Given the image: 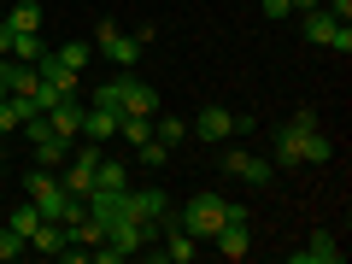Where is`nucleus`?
I'll return each instance as SVG.
<instances>
[{
	"instance_id": "nucleus-21",
	"label": "nucleus",
	"mask_w": 352,
	"mask_h": 264,
	"mask_svg": "<svg viewBox=\"0 0 352 264\" xmlns=\"http://www.w3.org/2000/svg\"><path fill=\"white\" fill-rule=\"evenodd\" d=\"M153 141H159V147H182V141H188V124H182V118H159Z\"/></svg>"
},
{
	"instance_id": "nucleus-26",
	"label": "nucleus",
	"mask_w": 352,
	"mask_h": 264,
	"mask_svg": "<svg viewBox=\"0 0 352 264\" xmlns=\"http://www.w3.org/2000/svg\"><path fill=\"white\" fill-rule=\"evenodd\" d=\"M288 124H294V129H317V112H311V106H300V112H294Z\"/></svg>"
},
{
	"instance_id": "nucleus-5",
	"label": "nucleus",
	"mask_w": 352,
	"mask_h": 264,
	"mask_svg": "<svg viewBox=\"0 0 352 264\" xmlns=\"http://www.w3.org/2000/svg\"><path fill=\"white\" fill-rule=\"evenodd\" d=\"M305 41H311V47H335V53H352V30L346 24H335V18L329 12H305Z\"/></svg>"
},
{
	"instance_id": "nucleus-25",
	"label": "nucleus",
	"mask_w": 352,
	"mask_h": 264,
	"mask_svg": "<svg viewBox=\"0 0 352 264\" xmlns=\"http://www.w3.org/2000/svg\"><path fill=\"white\" fill-rule=\"evenodd\" d=\"M135 159H141V164H153V170H159V164L170 159V147H159V141H141V147H135Z\"/></svg>"
},
{
	"instance_id": "nucleus-17",
	"label": "nucleus",
	"mask_w": 352,
	"mask_h": 264,
	"mask_svg": "<svg viewBox=\"0 0 352 264\" xmlns=\"http://www.w3.org/2000/svg\"><path fill=\"white\" fill-rule=\"evenodd\" d=\"M212 241H217V252H223V258H247V223H223Z\"/></svg>"
},
{
	"instance_id": "nucleus-18",
	"label": "nucleus",
	"mask_w": 352,
	"mask_h": 264,
	"mask_svg": "<svg viewBox=\"0 0 352 264\" xmlns=\"http://www.w3.org/2000/svg\"><path fill=\"white\" fill-rule=\"evenodd\" d=\"M118 135H124L129 147H141V141H153V118H141V112H124V118H118Z\"/></svg>"
},
{
	"instance_id": "nucleus-27",
	"label": "nucleus",
	"mask_w": 352,
	"mask_h": 264,
	"mask_svg": "<svg viewBox=\"0 0 352 264\" xmlns=\"http://www.w3.org/2000/svg\"><path fill=\"white\" fill-rule=\"evenodd\" d=\"M258 6H264V18H288V12H294L288 0H258Z\"/></svg>"
},
{
	"instance_id": "nucleus-23",
	"label": "nucleus",
	"mask_w": 352,
	"mask_h": 264,
	"mask_svg": "<svg viewBox=\"0 0 352 264\" xmlns=\"http://www.w3.org/2000/svg\"><path fill=\"white\" fill-rule=\"evenodd\" d=\"M36 223H41V212H36V200H30V206H12V229H18V235H36Z\"/></svg>"
},
{
	"instance_id": "nucleus-28",
	"label": "nucleus",
	"mask_w": 352,
	"mask_h": 264,
	"mask_svg": "<svg viewBox=\"0 0 352 264\" xmlns=\"http://www.w3.org/2000/svg\"><path fill=\"white\" fill-rule=\"evenodd\" d=\"M329 18H335V24H346V18H352V0H329Z\"/></svg>"
},
{
	"instance_id": "nucleus-13",
	"label": "nucleus",
	"mask_w": 352,
	"mask_h": 264,
	"mask_svg": "<svg viewBox=\"0 0 352 264\" xmlns=\"http://www.w3.org/2000/svg\"><path fill=\"white\" fill-rule=\"evenodd\" d=\"M124 188H129V170L100 153V164H94V188H88V194H124Z\"/></svg>"
},
{
	"instance_id": "nucleus-6",
	"label": "nucleus",
	"mask_w": 352,
	"mask_h": 264,
	"mask_svg": "<svg viewBox=\"0 0 352 264\" xmlns=\"http://www.w3.org/2000/svg\"><path fill=\"white\" fill-rule=\"evenodd\" d=\"M118 112H141V118H159V94H153L147 82H141L135 71L118 76Z\"/></svg>"
},
{
	"instance_id": "nucleus-10",
	"label": "nucleus",
	"mask_w": 352,
	"mask_h": 264,
	"mask_svg": "<svg viewBox=\"0 0 352 264\" xmlns=\"http://www.w3.org/2000/svg\"><path fill=\"white\" fill-rule=\"evenodd\" d=\"M47 124H53V135H65V141L82 135V106H76V94H65V100L47 106Z\"/></svg>"
},
{
	"instance_id": "nucleus-20",
	"label": "nucleus",
	"mask_w": 352,
	"mask_h": 264,
	"mask_svg": "<svg viewBox=\"0 0 352 264\" xmlns=\"http://www.w3.org/2000/svg\"><path fill=\"white\" fill-rule=\"evenodd\" d=\"M0 18H6L12 30H41V6H36V0H18L12 12H0Z\"/></svg>"
},
{
	"instance_id": "nucleus-19",
	"label": "nucleus",
	"mask_w": 352,
	"mask_h": 264,
	"mask_svg": "<svg viewBox=\"0 0 352 264\" xmlns=\"http://www.w3.org/2000/svg\"><path fill=\"white\" fill-rule=\"evenodd\" d=\"M71 147H76V141H65V135L36 141V164H47V170H53V164H65V159H71Z\"/></svg>"
},
{
	"instance_id": "nucleus-4",
	"label": "nucleus",
	"mask_w": 352,
	"mask_h": 264,
	"mask_svg": "<svg viewBox=\"0 0 352 264\" xmlns=\"http://www.w3.org/2000/svg\"><path fill=\"white\" fill-rule=\"evenodd\" d=\"M94 47H100V53H106L112 65H124V71H135V65H141V47H147V41H141V36H124L118 24H100V36H94Z\"/></svg>"
},
{
	"instance_id": "nucleus-24",
	"label": "nucleus",
	"mask_w": 352,
	"mask_h": 264,
	"mask_svg": "<svg viewBox=\"0 0 352 264\" xmlns=\"http://www.w3.org/2000/svg\"><path fill=\"white\" fill-rule=\"evenodd\" d=\"M59 59L71 65V71H82V65L94 59V47H88V41H65V47H59Z\"/></svg>"
},
{
	"instance_id": "nucleus-16",
	"label": "nucleus",
	"mask_w": 352,
	"mask_h": 264,
	"mask_svg": "<svg viewBox=\"0 0 352 264\" xmlns=\"http://www.w3.org/2000/svg\"><path fill=\"white\" fill-rule=\"evenodd\" d=\"M65 235H71L76 241V247H88V252H94V247H100V241H106V223H94V217H71V223H65Z\"/></svg>"
},
{
	"instance_id": "nucleus-12",
	"label": "nucleus",
	"mask_w": 352,
	"mask_h": 264,
	"mask_svg": "<svg viewBox=\"0 0 352 264\" xmlns=\"http://www.w3.org/2000/svg\"><path fill=\"white\" fill-rule=\"evenodd\" d=\"M294 264H340V241L335 235H311L305 247H294Z\"/></svg>"
},
{
	"instance_id": "nucleus-15",
	"label": "nucleus",
	"mask_w": 352,
	"mask_h": 264,
	"mask_svg": "<svg viewBox=\"0 0 352 264\" xmlns=\"http://www.w3.org/2000/svg\"><path fill=\"white\" fill-rule=\"evenodd\" d=\"M41 30H12V47H6V59H18V65H36L41 59Z\"/></svg>"
},
{
	"instance_id": "nucleus-3",
	"label": "nucleus",
	"mask_w": 352,
	"mask_h": 264,
	"mask_svg": "<svg viewBox=\"0 0 352 264\" xmlns=\"http://www.w3.org/2000/svg\"><path fill=\"white\" fill-rule=\"evenodd\" d=\"M164 212H170V194H159V188H124L118 194V217H129V223H164Z\"/></svg>"
},
{
	"instance_id": "nucleus-22",
	"label": "nucleus",
	"mask_w": 352,
	"mask_h": 264,
	"mask_svg": "<svg viewBox=\"0 0 352 264\" xmlns=\"http://www.w3.org/2000/svg\"><path fill=\"white\" fill-rule=\"evenodd\" d=\"M24 252H30V241L6 223V229H0V264H6V258H24Z\"/></svg>"
},
{
	"instance_id": "nucleus-11",
	"label": "nucleus",
	"mask_w": 352,
	"mask_h": 264,
	"mask_svg": "<svg viewBox=\"0 0 352 264\" xmlns=\"http://www.w3.org/2000/svg\"><path fill=\"white\" fill-rule=\"evenodd\" d=\"M36 76H41V82H53L59 94H76V88H82V82H76L82 71H71V65H65L59 53H41V59H36Z\"/></svg>"
},
{
	"instance_id": "nucleus-7",
	"label": "nucleus",
	"mask_w": 352,
	"mask_h": 264,
	"mask_svg": "<svg viewBox=\"0 0 352 264\" xmlns=\"http://www.w3.org/2000/svg\"><path fill=\"white\" fill-rule=\"evenodd\" d=\"M188 129L200 141H212V147H223V141L235 135V112H229V106H200V118H194Z\"/></svg>"
},
{
	"instance_id": "nucleus-1",
	"label": "nucleus",
	"mask_w": 352,
	"mask_h": 264,
	"mask_svg": "<svg viewBox=\"0 0 352 264\" xmlns=\"http://www.w3.org/2000/svg\"><path fill=\"white\" fill-rule=\"evenodd\" d=\"M323 159H335V141L323 129H294V124L276 129V164H323Z\"/></svg>"
},
{
	"instance_id": "nucleus-8",
	"label": "nucleus",
	"mask_w": 352,
	"mask_h": 264,
	"mask_svg": "<svg viewBox=\"0 0 352 264\" xmlns=\"http://www.w3.org/2000/svg\"><path fill=\"white\" fill-rule=\"evenodd\" d=\"M223 170L241 176V182H270V159H258V153H247V147H229L223 153Z\"/></svg>"
},
{
	"instance_id": "nucleus-9",
	"label": "nucleus",
	"mask_w": 352,
	"mask_h": 264,
	"mask_svg": "<svg viewBox=\"0 0 352 264\" xmlns=\"http://www.w3.org/2000/svg\"><path fill=\"white\" fill-rule=\"evenodd\" d=\"M118 118H124L118 106H100V100H94V106H82V135H88V141H100V147H106V141L118 135Z\"/></svg>"
},
{
	"instance_id": "nucleus-14",
	"label": "nucleus",
	"mask_w": 352,
	"mask_h": 264,
	"mask_svg": "<svg viewBox=\"0 0 352 264\" xmlns=\"http://www.w3.org/2000/svg\"><path fill=\"white\" fill-rule=\"evenodd\" d=\"M65 241H71V235H65V223H47V217H41L36 235H30V252H47V258H59Z\"/></svg>"
},
{
	"instance_id": "nucleus-2",
	"label": "nucleus",
	"mask_w": 352,
	"mask_h": 264,
	"mask_svg": "<svg viewBox=\"0 0 352 264\" xmlns=\"http://www.w3.org/2000/svg\"><path fill=\"white\" fill-rule=\"evenodd\" d=\"M176 229H188L194 241H212L217 229H223V194H194L182 212H170Z\"/></svg>"
}]
</instances>
